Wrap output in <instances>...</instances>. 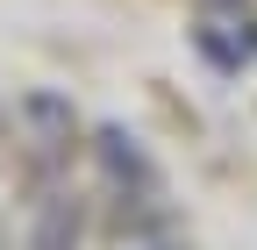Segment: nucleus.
I'll return each instance as SVG.
<instances>
[{
    "label": "nucleus",
    "mask_w": 257,
    "mask_h": 250,
    "mask_svg": "<svg viewBox=\"0 0 257 250\" xmlns=\"http://www.w3.org/2000/svg\"><path fill=\"white\" fill-rule=\"evenodd\" d=\"M93 158H100L107 186H121L128 200H157V193H165V172H157V158H150V150L128 136V129H114V121L93 136Z\"/></svg>",
    "instance_id": "nucleus-1"
},
{
    "label": "nucleus",
    "mask_w": 257,
    "mask_h": 250,
    "mask_svg": "<svg viewBox=\"0 0 257 250\" xmlns=\"http://www.w3.org/2000/svg\"><path fill=\"white\" fill-rule=\"evenodd\" d=\"M79 236H86V207L72 193H50L36 229H29V250H79Z\"/></svg>",
    "instance_id": "nucleus-2"
},
{
    "label": "nucleus",
    "mask_w": 257,
    "mask_h": 250,
    "mask_svg": "<svg viewBox=\"0 0 257 250\" xmlns=\"http://www.w3.org/2000/svg\"><path fill=\"white\" fill-rule=\"evenodd\" d=\"M22 114L43 129V143H72V100L64 93H22Z\"/></svg>",
    "instance_id": "nucleus-3"
},
{
    "label": "nucleus",
    "mask_w": 257,
    "mask_h": 250,
    "mask_svg": "<svg viewBox=\"0 0 257 250\" xmlns=\"http://www.w3.org/2000/svg\"><path fill=\"white\" fill-rule=\"evenodd\" d=\"M157 250H179V243H157Z\"/></svg>",
    "instance_id": "nucleus-4"
},
{
    "label": "nucleus",
    "mask_w": 257,
    "mask_h": 250,
    "mask_svg": "<svg viewBox=\"0 0 257 250\" xmlns=\"http://www.w3.org/2000/svg\"><path fill=\"white\" fill-rule=\"evenodd\" d=\"M0 250H8V243H0Z\"/></svg>",
    "instance_id": "nucleus-5"
}]
</instances>
